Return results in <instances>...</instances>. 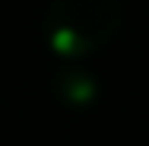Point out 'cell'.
<instances>
[{"label": "cell", "mask_w": 149, "mask_h": 146, "mask_svg": "<svg viewBox=\"0 0 149 146\" xmlns=\"http://www.w3.org/2000/svg\"><path fill=\"white\" fill-rule=\"evenodd\" d=\"M120 19V0H54L45 19V35L60 57H86L114 38Z\"/></svg>", "instance_id": "obj_1"}]
</instances>
